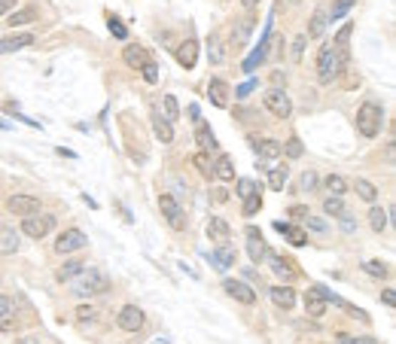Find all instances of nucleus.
I'll use <instances>...</instances> for the list:
<instances>
[{
	"label": "nucleus",
	"instance_id": "nucleus-1",
	"mask_svg": "<svg viewBox=\"0 0 396 344\" xmlns=\"http://www.w3.org/2000/svg\"><path fill=\"white\" fill-rule=\"evenodd\" d=\"M345 71V52L335 49L332 40H326L320 46V52H317V79H320L323 86H330L332 79H338Z\"/></svg>",
	"mask_w": 396,
	"mask_h": 344
},
{
	"label": "nucleus",
	"instance_id": "nucleus-2",
	"mask_svg": "<svg viewBox=\"0 0 396 344\" xmlns=\"http://www.w3.org/2000/svg\"><path fill=\"white\" fill-rule=\"evenodd\" d=\"M107 290H110V278L98 268H86L73 278V295H79V299H86V295H101Z\"/></svg>",
	"mask_w": 396,
	"mask_h": 344
},
{
	"label": "nucleus",
	"instance_id": "nucleus-3",
	"mask_svg": "<svg viewBox=\"0 0 396 344\" xmlns=\"http://www.w3.org/2000/svg\"><path fill=\"white\" fill-rule=\"evenodd\" d=\"M381 125H384V107L375 104V101H366V104L357 110V131L372 141V137L381 134Z\"/></svg>",
	"mask_w": 396,
	"mask_h": 344
},
{
	"label": "nucleus",
	"instance_id": "nucleus-4",
	"mask_svg": "<svg viewBox=\"0 0 396 344\" xmlns=\"http://www.w3.org/2000/svg\"><path fill=\"white\" fill-rule=\"evenodd\" d=\"M158 211H162V216L168 220V226H171L174 232H183V228H186V213H183L180 201L174 198L171 192H162V195H158Z\"/></svg>",
	"mask_w": 396,
	"mask_h": 344
},
{
	"label": "nucleus",
	"instance_id": "nucleus-5",
	"mask_svg": "<svg viewBox=\"0 0 396 344\" xmlns=\"http://www.w3.org/2000/svg\"><path fill=\"white\" fill-rule=\"evenodd\" d=\"M55 228V216L52 213H31V216H21V232L34 241H43Z\"/></svg>",
	"mask_w": 396,
	"mask_h": 344
},
{
	"label": "nucleus",
	"instance_id": "nucleus-6",
	"mask_svg": "<svg viewBox=\"0 0 396 344\" xmlns=\"http://www.w3.org/2000/svg\"><path fill=\"white\" fill-rule=\"evenodd\" d=\"M263 104H265V110L271 113V116H278V119H290V113H293V101H290V95L280 86L265 91Z\"/></svg>",
	"mask_w": 396,
	"mask_h": 344
},
{
	"label": "nucleus",
	"instance_id": "nucleus-7",
	"mask_svg": "<svg viewBox=\"0 0 396 344\" xmlns=\"http://www.w3.org/2000/svg\"><path fill=\"white\" fill-rule=\"evenodd\" d=\"M88 244V235L86 232H79V228H67V232L59 235V241H55V253H76V250H83Z\"/></svg>",
	"mask_w": 396,
	"mask_h": 344
},
{
	"label": "nucleus",
	"instance_id": "nucleus-8",
	"mask_svg": "<svg viewBox=\"0 0 396 344\" xmlns=\"http://www.w3.org/2000/svg\"><path fill=\"white\" fill-rule=\"evenodd\" d=\"M6 211L13 216H31V213H40V198H34V195H9L6 198Z\"/></svg>",
	"mask_w": 396,
	"mask_h": 344
},
{
	"label": "nucleus",
	"instance_id": "nucleus-9",
	"mask_svg": "<svg viewBox=\"0 0 396 344\" xmlns=\"http://www.w3.org/2000/svg\"><path fill=\"white\" fill-rule=\"evenodd\" d=\"M326 308H330V302H326V290L323 286H311V290L305 293V314L320 320L326 314Z\"/></svg>",
	"mask_w": 396,
	"mask_h": 344
},
{
	"label": "nucleus",
	"instance_id": "nucleus-10",
	"mask_svg": "<svg viewBox=\"0 0 396 344\" xmlns=\"http://www.w3.org/2000/svg\"><path fill=\"white\" fill-rule=\"evenodd\" d=\"M116 323H119L122 332H141L143 323H146V317H143V311H141L138 305H126V308H122V311L116 314Z\"/></svg>",
	"mask_w": 396,
	"mask_h": 344
},
{
	"label": "nucleus",
	"instance_id": "nucleus-11",
	"mask_svg": "<svg viewBox=\"0 0 396 344\" xmlns=\"http://www.w3.org/2000/svg\"><path fill=\"white\" fill-rule=\"evenodd\" d=\"M247 256H250L253 265H259L265 256H268V247H265V238L256 226H247Z\"/></svg>",
	"mask_w": 396,
	"mask_h": 344
},
{
	"label": "nucleus",
	"instance_id": "nucleus-12",
	"mask_svg": "<svg viewBox=\"0 0 396 344\" xmlns=\"http://www.w3.org/2000/svg\"><path fill=\"white\" fill-rule=\"evenodd\" d=\"M268 37H271V19L265 21V34H263V40H259V46H256V49H253L250 55H247L244 64H241V71H244V74H253L256 67L265 61V55H268Z\"/></svg>",
	"mask_w": 396,
	"mask_h": 344
},
{
	"label": "nucleus",
	"instance_id": "nucleus-13",
	"mask_svg": "<svg viewBox=\"0 0 396 344\" xmlns=\"http://www.w3.org/2000/svg\"><path fill=\"white\" fill-rule=\"evenodd\" d=\"M253 28H256V19H253V16H247V19H238V21H235V28H232V40H229V46H232L235 52H241L244 46H247V40H250Z\"/></svg>",
	"mask_w": 396,
	"mask_h": 344
},
{
	"label": "nucleus",
	"instance_id": "nucleus-14",
	"mask_svg": "<svg viewBox=\"0 0 396 344\" xmlns=\"http://www.w3.org/2000/svg\"><path fill=\"white\" fill-rule=\"evenodd\" d=\"M250 146H253V153L259 156V162H275V158L284 156V146H280L278 141H271V137H263V141L250 137Z\"/></svg>",
	"mask_w": 396,
	"mask_h": 344
},
{
	"label": "nucleus",
	"instance_id": "nucleus-15",
	"mask_svg": "<svg viewBox=\"0 0 396 344\" xmlns=\"http://www.w3.org/2000/svg\"><path fill=\"white\" fill-rule=\"evenodd\" d=\"M174 55H177V64L186 67V71H192L198 61V40L196 37H186L180 46H174Z\"/></svg>",
	"mask_w": 396,
	"mask_h": 344
},
{
	"label": "nucleus",
	"instance_id": "nucleus-16",
	"mask_svg": "<svg viewBox=\"0 0 396 344\" xmlns=\"http://www.w3.org/2000/svg\"><path fill=\"white\" fill-rule=\"evenodd\" d=\"M223 290L241 305H253L256 302V290L250 283H244V280H223Z\"/></svg>",
	"mask_w": 396,
	"mask_h": 344
},
{
	"label": "nucleus",
	"instance_id": "nucleus-17",
	"mask_svg": "<svg viewBox=\"0 0 396 344\" xmlns=\"http://www.w3.org/2000/svg\"><path fill=\"white\" fill-rule=\"evenodd\" d=\"M235 259H238V253H235V247L225 241V244H217V250L210 253V262H213V268H220V271H225V268H232L235 265Z\"/></svg>",
	"mask_w": 396,
	"mask_h": 344
},
{
	"label": "nucleus",
	"instance_id": "nucleus-18",
	"mask_svg": "<svg viewBox=\"0 0 396 344\" xmlns=\"http://www.w3.org/2000/svg\"><path fill=\"white\" fill-rule=\"evenodd\" d=\"M208 238L213 241V244H225V241L232 238L229 223H225L223 216H210V223H208Z\"/></svg>",
	"mask_w": 396,
	"mask_h": 344
},
{
	"label": "nucleus",
	"instance_id": "nucleus-19",
	"mask_svg": "<svg viewBox=\"0 0 396 344\" xmlns=\"http://www.w3.org/2000/svg\"><path fill=\"white\" fill-rule=\"evenodd\" d=\"M19 232L16 228H9V226H4L0 228V256H16L19 253Z\"/></svg>",
	"mask_w": 396,
	"mask_h": 344
},
{
	"label": "nucleus",
	"instance_id": "nucleus-20",
	"mask_svg": "<svg viewBox=\"0 0 396 344\" xmlns=\"http://www.w3.org/2000/svg\"><path fill=\"white\" fill-rule=\"evenodd\" d=\"M34 43V34H9V37L0 40V55H9V52H19L25 46Z\"/></svg>",
	"mask_w": 396,
	"mask_h": 344
},
{
	"label": "nucleus",
	"instance_id": "nucleus-21",
	"mask_svg": "<svg viewBox=\"0 0 396 344\" xmlns=\"http://www.w3.org/2000/svg\"><path fill=\"white\" fill-rule=\"evenodd\" d=\"M196 143H198V146H201V150H205V153L217 150V137H213L210 125H208L205 119H196Z\"/></svg>",
	"mask_w": 396,
	"mask_h": 344
},
{
	"label": "nucleus",
	"instance_id": "nucleus-22",
	"mask_svg": "<svg viewBox=\"0 0 396 344\" xmlns=\"http://www.w3.org/2000/svg\"><path fill=\"white\" fill-rule=\"evenodd\" d=\"M153 131H156V137H158L162 143H171V141H174V122H168L158 110L153 113Z\"/></svg>",
	"mask_w": 396,
	"mask_h": 344
},
{
	"label": "nucleus",
	"instance_id": "nucleus-23",
	"mask_svg": "<svg viewBox=\"0 0 396 344\" xmlns=\"http://www.w3.org/2000/svg\"><path fill=\"white\" fill-rule=\"evenodd\" d=\"M268 295H271V302H275L278 308H284V311H290V308L296 305V293H293L290 286H271Z\"/></svg>",
	"mask_w": 396,
	"mask_h": 344
},
{
	"label": "nucleus",
	"instance_id": "nucleus-24",
	"mask_svg": "<svg viewBox=\"0 0 396 344\" xmlns=\"http://www.w3.org/2000/svg\"><path fill=\"white\" fill-rule=\"evenodd\" d=\"M31 21H37V6H21V9H16V13L6 16L9 28H21V25H31Z\"/></svg>",
	"mask_w": 396,
	"mask_h": 344
},
{
	"label": "nucleus",
	"instance_id": "nucleus-25",
	"mask_svg": "<svg viewBox=\"0 0 396 344\" xmlns=\"http://www.w3.org/2000/svg\"><path fill=\"white\" fill-rule=\"evenodd\" d=\"M146 59H150V55H146L143 46H126V49H122V61H126L131 71H141V64Z\"/></svg>",
	"mask_w": 396,
	"mask_h": 344
},
{
	"label": "nucleus",
	"instance_id": "nucleus-26",
	"mask_svg": "<svg viewBox=\"0 0 396 344\" xmlns=\"http://www.w3.org/2000/svg\"><path fill=\"white\" fill-rule=\"evenodd\" d=\"M287 180H290V168H287V165L268 168V189H271V192H284Z\"/></svg>",
	"mask_w": 396,
	"mask_h": 344
},
{
	"label": "nucleus",
	"instance_id": "nucleus-27",
	"mask_svg": "<svg viewBox=\"0 0 396 344\" xmlns=\"http://www.w3.org/2000/svg\"><path fill=\"white\" fill-rule=\"evenodd\" d=\"M326 25H330V19H326V9H317V13L311 16V21H308V34H305V37H311V40L323 37Z\"/></svg>",
	"mask_w": 396,
	"mask_h": 344
},
{
	"label": "nucleus",
	"instance_id": "nucleus-28",
	"mask_svg": "<svg viewBox=\"0 0 396 344\" xmlns=\"http://www.w3.org/2000/svg\"><path fill=\"white\" fill-rule=\"evenodd\" d=\"M86 268H88V265H86L83 259H67L64 265L59 268V274H55V278H59V280L64 283V280H73L76 274H79V271H86Z\"/></svg>",
	"mask_w": 396,
	"mask_h": 344
},
{
	"label": "nucleus",
	"instance_id": "nucleus-29",
	"mask_svg": "<svg viewBox=\"0 0 396 344\" xmlns=\"http://www.w3.org/2000/svg\"><path fill=\"white\" fill-rule=\"evenodd\" d=\"M208 95H210V101H213L217 107H225V104H229V98H225V95H229V86H225L223 79H210Z\"/></svg>",
	"mask_w": 396,
	"mask_h": 344
},
{
	"label": "nucleus",
	"instance_id": "nucleus-30",
	"mask_svg": "<svg viewBox=\"0 0 396 344\" xmlns=\"http://www.w3.org/2000/svg\"><path fill=\"white\" fill-rule=\"evenodd\" d=\"M265 259L271 262V271H275V274H278V278H284L287 283H290L293 278H296V271H293V268H290V262H287V259H280V256H275V253H268Z\"/></svg>",
	"mask_w": 396,
	"mask_h": 344
},
{
	"label": "nucleus",
	"instance_id": "nucleus-31",
	"mask_svg": "<svg viewBox=\"0 0 396 344\" xmlns=\"http://www.w3.org/2000/svg\"><path fill=\"white\" fill-rule=\"evenodd\" d=\"M208 59H210V64H223V59H225L220 34H210V37H208Z\"/></svg>",
	"mask_w": 396,
	"mask_h": 344
},
{
	"label": "nucleus",
	"instance_id": "nucleus-32",
	"mask_svg": "<svg viewBox=\"0 0 396 344\" xmlns=\"http://www.w3.org/2000/svg\"><path fill=\"white\" fill-rule=\"evenodd\" d=\"M213 177H220V180H235V165H232V158L229 156H220L217 158V165H213Z\"/></svg>",
	"mask_w": 396,
	"mask_h": 344
},
{
	"label": "nucleus",
	"instance_id": "nucleus-33",
	"mask_svg": "<svg viewBox=\"0 0 396 344\" xmlns=\"http://www.w3.org/2000/svg\"><path fill=\"white\" fill-rule=\"evenodd\" d=\"M323 189L330 195H345L347 192V180L342 174H330V177H323Z\"/></svg>",
	"mask_w": 396,
	"mask_h": 344
},
{
	"label": "nucleus",
	"instance_id": "nucleus-34",
	"mask_svg": "<svg viewBox=\"0 0 396 344\" xmlns=\"http://www.w3.org/2000/svg\"><path fill=\"white\" fill-rule=\"evenodd\" d=\"M354 4H357V0H335L332 9H326V19H330V21H342L350 13V6H354Z\"/></svg>",
	"mask_w": 396,
	"mask_h": 344
},
{
	"label": "nucleus",
	"instance_id": "nucleus-35",
	"mask_svg": "<svg viewBox=\"0 0 396 344\" xmlns=\"http://www.w3.org/2000/svg\"><path fill=\"white\" fill-rule=\"evenodd\" d=\"M350 34H354V21H345L342 28H338V34L332 37V46L335 49H342L347 55V43H350Z\"/></svg>",
	"mask_w": 396,
	"mask_h": 344
},
{
	"label": "nucleus",
	"instance_id": "nucleus-36",
	"mask_svg": "<svg viewBox=\"0 0 396 344\" xmlns=\"http://www.w3.org/2000/svg\"><path fill=\"white\" fill-rule=\"evenodd\" d=\"M369 226H372V232H384V228H387V211H381L378 204H372V211H369Z\"/></svg>",
	"mask_w": 396,
	"mask_h": 344
},
{
	"label": "nucleus",
	"instance_id": "nucleus-37",
	"mask_svg": "<svg viewBox=\"0 0 396 344\" xmlns=\"http://www.w3.org/2000/svg\"><path fill=\"white\" fill-rule=\"evenodd\" d=\"M192 165L198 168L201 177H213V162H210V156H208L205 150H198L196 156H192Z\"/></svg>",
	"mask_w": 396,
	"mask_h": 344
},
{
	"label": "nucleus",
	"instance_id": "nucleus-38",
	"mask_svg": "<svg viewBox=\"0 0 396 344\" xmlns=\"http://www.w3.org/2000/svg\"><path fill=\"white\" fill-rule=\"evenodd\" d=\"M162 110H165V119L168 122H177L180 119V104L174 95H162Z\"/></svg>",
	"mask_w": 396,
	"mask_h": 344
},
{
	"label": "nucleus",
	"instance_id": "nucleus-39",
	"mask_svg": "<svg viewBox=\"0 0 396 344\" xmlns=\"http://www.w3.org/2000/svg\"><path fill=\"white\" fill-rule=\"evenodd\" d=\"M342 211H345L342 195H326V198H323V213H326V216H338Z\"/></svg>",
	"mask_w": 396,
	"mask_h": 344
},
{
	"label": "nucleus",
	"instance_id": "nucleus-40",
	"mask_svg": "<svg viewBox=\"0 0 396 344\" xmlns=\"http://www.w3.org/2000/svg\"><path fill=\"white\" fill-rule=\"evenodd\" d=\"M317 186H320V177H317V171H305V174L299 177V192H317Z\"/></svg>",
	"mask_w": 396,
	"mask_h": 344
},
{
	"label": "nucleus",
	"instance_id": "nucleus-41",
	"mask_svg": "<svg viewBox=\"0 0 396 344\" xmlns=\"http://www.w3.org/2000/svg\"><path fill=\"white\" fill-rule=\"evenodd\" d=\"M357 195H360L363 201H369V204H375V201H378V189L372 186L369 180H357Z\"/></svg>",
	"mask_w": 396,
	"mask_h": 344
},
{
	"label": "nucleus",
	"instance_id": "nucleus-42",
	"mask_svg": "<svg viewBox=\"0 0 396 344\" xmlns=\"http://www.w3.org/2000/svg\"><path fill=\"white\" fill-rule=\"evenodd\" d=\"M284 235L290 238V244H293V247H305V244H308V232H305V228L287 226V232H284Z\"/></svg>",
	"mask_w": 396,
	"mask_h": 344
},
{
	"label": "nucleus",
	"instance_id": "nucleus-43",
	"mask_svg": "<svg viewBox=\"0 0 396 344\" xmlns=\"http://www.w3.org/2000/svg\"><path fill=\"white\" fill-rule=\"evenodd\" d=\"M366 274H372V278H387L390 274V268H387V262H381V259H372V262H366Z\"/></svg>",
	"mask_w": 396,
	"mask_h": 344
},
{
	"label": "nucleus",
	"instance_id": "nucleus-44",
	"mask_svg": "<svg viewBox=\"0 0 396 344\" xmlns=\"http://www.w3.org/2000/svg\"><path fill=\"white\" fill-rule=\"evenodd\" d=\"M338 344H378V338H372V335H347V332H338Z\"/></svg>",
	"mask_w": 396,
	"mask_h": 344
},
{
	"label": "nucleus",
	"instance_id": "nucleus-45",
	"mask_svg": "<svg viewBox=\"0 0 396 344\" xmlns=\"http://www.w3.org/2000/svg\"><path fill=\"white\" fill-rule=\"evenodd\" d=\"M141 74H143L146 83H158V64H156L153 59H146V61L141 64Z\"/></svg>",
	"mask_w": 396,
	"mask_h": 344
},
{
	"label": "nucleus",
	"instance_id": "nucleus-46",
	"mask_svg": "<svg viewBox=\"0 0 396 344\" xmlns=\"http://www.w3.org/2000/svg\"><path fill=\"white\" fill-rule=\"evenodd\" d=\"M253 192H259V186H256V183L253 180H247V177H241V180H238V198H247V195H253Z\"/></svg>",
	"mask_w": 396,
	"mask_h": 344
},
{
	"label": "nucleus",
	"instance_id": "nucleus-47",
	"mask_svg": "<svg viewBox=\"0 0 396 344\" xmlns=\"http://www.w3.org/2000/svg\"><path fill=\"white\" fill-rule=\"evenodd\" d=\"M259 208H263V198H259V192L247 195V198H244V216H253Z\"/></svg>",
	"mask_w": 396,
	"mask_h": 344
},
{
	"label": "nucleus",
	"instance_id": "nucleus-48",
	"mask_svg": "<svg viewBox=\"0 0 396 344\" xmlns=\"http://www.w3.org/2000/svg\"><path fill=\"white\" fill-rule=\"evenodd\" d=\"M95 317H98V308H92V305H79L76 308V320H79V323H86V320L92 323Z\"/></svg>",
	"mask_w": 396,
	"mask_h": 344
},
{
	"label": "nucleus",
	"instance_id": "nucleus-49",
	"mask_svg": "<svg viewBox=\"0 0 396 344\" xmlns=\"http://www.w3.org/2000/svg\"><path fill=\"white\" fill-rule=\"evenodd\" d=\"M110 34H113L116 40H126V37H128V28L122 25V21H119L116 16H110Z\"/></svg>",
	"mask_w": 396,
	"mask_h": 344
},
{
	"label": "nucleus",
	"instance_id": "nucleus-50",
	"mask_svg": "<svg viewBox=\"0 0 396 344\" xmlns=\"http://www.w3.org/2000/svg\"><path fill=\"white\" fill-rule=\"evenodd\" d=\"M338 223H342V232H345V235H350V232H354V228H357L354 216H350L347 211H342V213H338Z\"/></svg>",
	"mask_w": 396,
	"mask_h": 344
},
{
	"label": "nucleus",
	"instance_id": "nucleus-51",
	"mask_svg": "<svg viewBox=\"0 0 396 344\" xmlns=\"http://www.w3.org/2000/svg\"><path fill=\"white\" fill-rule=\"evenodd\" d=\"M287 156L290 158H299L302 156V141H299V137H290V141H287Z\"/></svg>",
	"mask_w": 396,
	"mask_h": 344
},
{
	"label": "nucleus",
	"instance_id": "nucleus-52",
	"mask_svg": "<svg viewBox=\"0 0 396 344\" xmlns=\"http://www.w3.org/2000/svg\"><path fill=\"white\" fill-rule=\"evenodd\" d=\"M256 86H259V83H256V79H247V83H244V86H238V88H235V98H247V95H250V91H253Z\"/></svg>",
	"mask_w": 396,
	"mask_h": 344
},
{
	"label": "nucleus",
	"instance_id": "nucleus-53",
	"mask_svg": "<svg viewBox=\"0 0 396 344\" xmlns=\"http://www.w3.org/2000/svg\"><path fill=\"white\" fill-rule=\"evenodd\" d=\"M16 329V314H0V332H13Z\"/></svg>",
	"mask_w": 396,
	"mask_h": 344
},
{
	"label": "nucleus",
	"instance_id": "nucleus-54",
	"mask_svg": "<svg viewBox=\"0 0 396 344\" xmlns=\"http://www.w3.org/2000/svg\"><path fill=\"white\" fill-rule=\"evenodd\" d=\"M302 223L308 226V228H314V232H326V223H320V220H314L311 213H305V216H302Z\"/></svg>",
	"mask_w": 396,
	"mask_h": 344
},
{
	"label": "nucleus",
	"instance_id": "nucleus-55",
	"mask_svg": "<svg viewBox=\"0 0 396 344\" xmlns=\"http://www.w3.org/2000/svg\"><path fill=\"white\" fill-rule=\"evenodd\" d=\"M305 40H308V37H305V34H302V37H296V43H293V59H302V49H305Z\"/></svg>",
	"mask_w": 396,
	"mask_h": 344
},
{
	"label": "nucleus",
	"instance_id": "nucleus-56",
	"mask_svg": "<svg viewBox=\"0 0 396 344\" xmlns=\"http://www.w3.org/2000/svg\"><path fill=\"white\" fill-rule=\"evenodd\" d=\"M0 314H16V308H13V302H9L6 295H0Z\"/></svg>",
	"mask_w": 396,
	"mask_h": 344
},
{
	"label": "nucleus",
	"instance_id": "nucleus-57",
	"mask_svg": "<svg viewBox=\"0 0 396 344\" xmlns=\"http://www.w3.org/2000/svg\"><path fill=\"white\" fill-rule=\"evenodd\" d=\"M381 299H384V305H387V308H393V305H396V293H393V290H384Z\"/></svg>",
	"mask_w": 396,
	"mask_h": 344
},
{
	"label": "nucleus",
	"instance_id": "nucleus-58",
	"mask_svg": "<svg viewBox=\"0 0 396 344\" xmlns=\"http://www.w3.org/2000/svg\"><path fill=\"white\" fill-rule=\"evenodd\" d=\"M305 213H308V208H299V204H296V208H290V216H293V220H302Z\"/></svg>",
	"mask_w": 396,
	"mask_h": 344
},
{
	"label": "nucleus",
	"instance_id": "nucleus-59",
	"mask_svg": "<svg viewBox=\"0 0 396 344\" xmlns=\"http://www.w3.org/2000/svg\"><path fill=\"white\" fill-rule=\"evenodd\" d=\"M16 344H43V341H40V335H25V338H19Z\"/></svg>",
	"mask_w": 396,
	"mask_h": 344
},
{
	"label": "nucleus",
	"instance_id": "nucleus-60",
	"mask_svg": "<svg viewBox=\"0 0 396 344\" xmlns=\"http://www.w3.org/2000/svg\"><path fill=\"white\" fill-rule=\"evenodd\" d=\"M13 4H16V0H0V16H6L9 9H13Z\"/></svg>",
	"mask_w": 396,
	"mask_h": 344
},
{
	"label": "nucleus",
	"instance_id": "nucleus-61",
	"mask_svg": "<svg viewBox=\"0 0 396 344\" xmlns=\"http://www.w3.org/2000/svg\"><path fill=\"white\" fill-rule=\"evenodd\" d=\"M241 6L247 9V13H253V9L259 6V0H241Z\"/></svg>",
	"mask_w": 396,
	"mask_h": 344
},
{
	"label": "nucleus",
	"instance_id": "nucleus-62",
	"mask_svg": "<svg viewBox=\"0 0 396 344\" xmlns=\"http://www.w3.org/2000/svg\"><path fill=\"white\" fill-rule=\"evenodd\" d=\"M189 116H192V122H196V119H201V110H198V104H189Z\"/></svg>",
	"mask_w": 396,
	"mask_h": 344
},
{
	"label": "nucleus",
	"instance_id": "nucleus-63",
	"mask_svg": "<svg viewBox=\"0 0 396 344\" xmlns=\"http://www.w3.org/2000/svg\"><path fill=\"white\" fill-rule=\"evenodd\" d=\"M284 79H287L284 74H280V71H275V76H271V83H275V86H280V83H284Z\"/></svg>",
	"mask_w": 396,
	"mask_h": 344
},
{
	"label": "nucleus",
	"instance_id": "nucleus-64",
	"mask_svg": "<svg viewBox=\"0 0 396 344\" xmlns=\"http://www.w3.org/2000/svg\"><path fill=\"white\" fill-rule=\"evenodd\" d=\"M156 344H168V341H156Z\"/></svg>",
	"mask_w": 396,
	"mask_h": 344
}]
</instances>
